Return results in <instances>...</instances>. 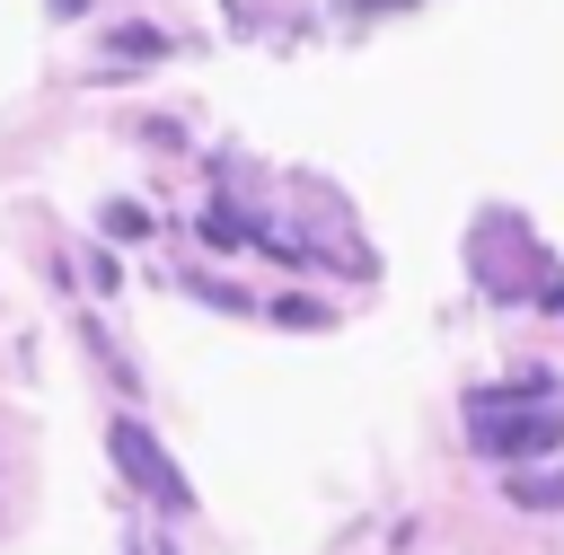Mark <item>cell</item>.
I'll use <instances>...</instances> for the list:
<instances>
[{"mask_svg":"<svg viewBox=\"0 0 564 555\" xmlns=\"http://www.w3.org/2000/svg\"><path fill=\"white\" fill-rule=\"evenodd\" d=\"M106 449H115V467H123L159 511H185V502H194V485L176 476V458L150 440V423H141V414H115V423H106Z\"/></svg>","mask_w":564,"mask_h":555,"instance_id":"obj_1","label":"cell"},{"mask_svg":"<svg viewBox=\"0 0 564 555\" xmlns=\"http://www.w3.org/2000/svg\"><path fill=\"white\" fill-rule=\"evenodd\" d=\"M476 449L494 467H529L546 449H564V414L555 405H502V414H476Z\"/></svg>","mask_w":564,"mask_h":555,"instance_id":"obj_2","label":"cell"},{"mask_svg":"<svg viewBox=\"0 0 564 555\" xmlns=\"http://www.w3.org/2000/svg\"><path fill=\"white\" fill-rule=\"evenodd\" d=\"M511 502L520 511H564V476H511Z\"/></svg>","mask_w":564,"mask_h":555,"instance_id":"obj_3","label":"cell"},{"mask_svg":"<svg viewBox=\"0 0 564 555\" xmlns=\"http://www.w3.org/2000/svg\"><path fill=\"white\" fill-rule=\"evenodd\" d=\"M106 238H150V211L141 203H106Z\"/></svg>","mask_w":564,"mask_h":555,"instance_id":"obj_4","label":"cell"},{"mask_svg":"<svg viewBox=\"0 0 564 555\" xmlns=\"http://www.w3.org/2000/svg\"><path fill=\"white\" fill-rule=\"evenodd\" d=\"M203 238H212V247H238V238H247V220H238L229 203H212V211H203Z\"/></svg>","mask_w":564,"mask_h":555,"instance_id":"obj_5","label":"cell"},{"mask_svg":"<svg viewBox=\"0 0 564 555\" xmlns=\"http://www.w3.org/2000/svg\"><path fill=\"white\" fill-rule=\"evenodd\" d=\"M273 317H282V326H326V308H317V300H282Z\"/></svg>","mask_w":564,"mask_h":555,"instance_id":"obj_6","label":"cell"},{"mask_svg":"<svg viewBox=\"0 0 564 555\" xmlns=\"http://www.w3.org/2000/svg\"><path fill=\"white\" fill-rule=\"evenodd\" d=\"M538 300H546V308H555V317H564V282H546V291H538Z\"/></svg>","mask_w":564,"mask_h":555,"instance_id":"obj_7","label":"cell"}]
</instances>
